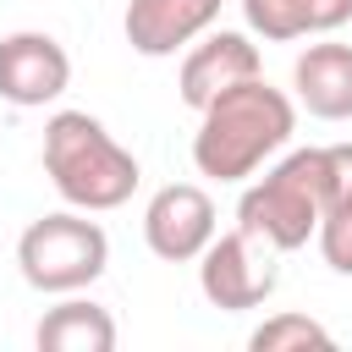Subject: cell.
Masks as SVG:
<instances>
[{
    "label": "cell",
    "mask_w": 352,
    "mask_h": 352,
    "mask_svg": "<svg viewBox=\"0 0 352 352\" xmlns=\"http://www.w3.org/2000/svg\"><path fill=\"white\" fill-rule=\"evenodd\" d=\"M324 198H330V148H292L275 170H264L242 192L236 226L264 236L275 253H292L319 231Z\"/></svg>",
    "instance_id": "obj_3"
},
{
    "label": "cell",
    "mask_w": 352,
    "mask_h": 352,
    "mask_svg": "<svg viewBox=\"0 0 352 352\" xmlns=\"http://www.w3.org/2000/svg\"><path fill=\"white\" fill-rule=\"evenodd\" d=\"M248 346L253 352H308V346H336V336L319 324V319H308V314H275V319H264L253 336H248Z\"/></svg>",
    "instance_id": "obj_13"
},
{
    "label": "cell",
    "mask_w": 352,
    "mask_h": 352,
    "mask_svg": "<svg viewBox=\"0 0 352 352\" xmlns=\"http://www.w3.org/2000/svg\"><path fill=\"white\" fill-rule=\"evenodd\" d=\"M297 132V104L258 77L214 94L198 110V132H192V165L198 176L214 182H248L270 154H280Z\"/></svg>",
    "instance_id": "obj_1"
},
{
    "label": "cell",
    "mask_w": 352,
    "mask_h": 352,
    "mask_svg": "<svg viewBox=\"0 0 352 352\" xmlns=\"http://www.w3.org/2000/svg\"><path fill=\"white\" fill-rule=\"evenodd\" d=\"M242 16L258 38H302V33H336L352 22V0H242Z\"/></svg>",
    "instance_id": "obj_12"
},
{
    "label": "cell",
    "mask_w": 352,
    "mask_h": 352,
    "mask_svg": "<svg viewBox=\"0 0 352 352\" xmlns=\"http://www.w3.org/2000/svg\"><path fill=\"white\" fill-rule=\"evenodd\" d=\"M297 104L319 121L352 116V44H308L292 66Z\"/></svg>",
    "instance_id": "obj_10"
},
{
    "label": "cell",
    "mask_w": 352,
    "mask_h": 352,
    "mask_svg": "<svg viewBox=\"0 0 352 352\" xmlns=\"http://www.w3.org/2000/svg\"><path fill=\"white\" fill-rule=\"evenodd\" d=\"M319 253L336 275H352V204H330L319 214Z\"/></svg>",
    "instance_id": "obj_14"
},
{
    "label": "cell",
    "mask_w": 352,
    "mask_h": 352,
    "mask_svg": "<svg viewBox=\"0 0 352 352\" xmlns=\"http://www.w3.org/2000/svg\"><path fill=\"white\" fill-rule=\"evenodd\" d=\"M220 220H214V198L198 182H170L148 198L143 209V242L154 258L165 264H192L209 242H214Z\"/></svg>",
    "instance_id": "obj_6"
},
{
    "label": "cell",
    "mask_w": 352,
    "mask_h": 352,
    "mask_svg": "<svg viewBox=\"0 0 352 352\" xmlns=\"http://www.w3.org/2000/svg\"><path fill=\"white\" fill-rule=\"evenodd\" d=\"M214 22H220V0H126V16H121L126 44L148 60L187 50Z\"/></svg>",
    "instance_id": "obj_9"
},
{
    "label": "cell",
    "mask_w": 352,
    "mask_h": 352,
    "mask_svg": "<svg viewBox=\"0 0 352 352\" xmlns=\"http://www.w3.org/2000/svg\"><path fill=\"white\" fill-rule=\"evenodd\" d=\"M258 72H264V60H258V44H253L248 33H236V28H209V33H198V44L182 55L176 88H182V104L204 110L214 94H226V88H236V82H248V77H258Z\"/></svg>",
    "instance_id": "obj_8"
},
{
    "label": "cell",
    "mask_w": 352,
    "mask_h": 352,
    "mask_svg": "<svg viewBox=\"0 0 352 352\" xmlns=\"http://www.w3.org/2000/svg\"><path fill=\"white\" fill-rule=\"evenodd\" d=\"M104 264H110V236L99 220H88V209L38 214L16 236V270L44 297H66V292L94 286L104 275Z\"/></svg>",
    "instance_id": "obj_4"
},
{
    "label": "cell",
    "mask_w": 352,
    "mask_h": 352,
    "mask_svg": "<svg viewBox=\"0 0 352 352\" xmlns=\"http://www.w3.org/2000/svg\"><path fill=\"white\" fill-rule=\"evenodd\" d=\"M72 82V55L60 50V38L22 28L0 38V99L16 110H44L66 94Z\"/></svg>",
    "instance_id": "obj_7"
},
{
    "label": "cell",
    "mask_w": 352,
    "mask_h": 352,
    "mask_svg": "<svg viewBox=\"0 0 352 352\" xmlns=\"http://www.w3.org/2000/svg\"><path fill=\"white\" fill-rule=\"evenodd\" d=\"M44 176L72 209H88V214L121 209L143 182L138 154L121 148L104 132V121L88 110H55L44 121Z\"/></svg>",
    "instance_id": "obj_2"
},
{
    "label": "cell",
    "mask_w": 352,
    "mask_h": 352,
    "mask_svg": "<svg viewBox=\"0 0 352 352\" xmlns=\"http://www.w3.org/2000/svg\"><path fill=\"white\" fill-rule=\"evenodd\" d=\"M33 341H38V352H110L116 346V319H110V308L66 292V302H55L38 319Z\"/></svg>",
    "instance_id": "obj_11"
},
{
    "label": "cell",
    "mask_w": 352,
    "mask_h": 352,
    "mask_svg": "<svg viewBox=\"0 0 352 352\" xmlns=\"http://www.w3.org/2000/svg\"><path fill=\"white\" fill-rule=\"evenodd\" d=\"M280 286V264H275V248L253 231H214V242L198 253V292L226 308V314H242V308H258L270 302V292Z\"/></svg>",
    "instance_id": "obj_5"
}]
</instances>
